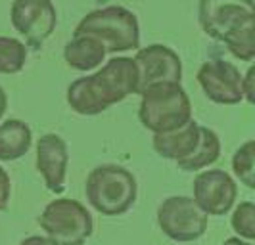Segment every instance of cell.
<instances>
[{"label":"cell","mask_w":255,"mask_h":245,"mask_svg":"<svg viewBox=\"0 0 255 245\" xmlns=\"http://www.w3.org/2000/svg\"><path fill=\"white\" fill-rule=\"evenodd\" d=\"M138 71L132 58H112L96 73L73 81L67 86L65 100L77 115H100L127 96L136 94Z\"/></svg>","instance_id":"obj_1"},{"label":"cell","mask_w":255,"mask_h":245,"mask_svg":"<svg viewBox=\"0 0 255 245\" xmlns=\"http://www.w3.org/2000/svg\"><path fill=\"white\" fill-rule=\"evenodd\" d=\"M198 23L207 37L223 42L242 60L255 58V4L254 0H200Z\"/></svg>","instance_id":"obj_2"},{"label":"cell","mask_w":255,"mask_h":245,"mask_svg":"<svg viewBox=\"0 0 255 245\" xmlns=\"http://www.w3.org/2000/svg\"><path fill=\"white\" fill-rule=\"evenodd\" d=\"M85 195L90 207L100 215L119 217L134 205L138 184L128 168L106 163L90 170L85 182Z\"/></svg>","instance_id":"obj_3"},{"label":"cell","mask_w":255,"mask_h":245,"mask_svg":"<svg viewBox=\"0 0 255 245\" xmlns=\"http://www.w3.org/2000/svg\"><path fill=\"white\" fill-rule=\"evenodd\" d=\"M73 35L94 37L102 42L108 54L140 48V25L136 13L117 4L89 12L79 21Z\"/></svg>","instance_id":"obj_4"},{"label":"cell","mask_w":255,"mask_h":245,"mask_svg":"<svg viewBox=\"0 0 255 245\" xmlns=\"http://www.w3.org/2000/svg\"><path fill=\"white\" fill-rule=\"evenodd\" d=\"M138 119L150 132H169L192 119V103L180 82H157L140 92Z\"/></svg>","instance_id":"obj_5"},{"label":"cell","mask_w":255,"mask_h":245,"mask_svg":"<svg viewBox=\"0 0 255 245\" xmlns=\"http://www.w3.org/2000/svg\"><path fill=\"white\" fill-rule=\"evenodd\" d=\"M38 224L56 245H83L94 230L89 209L77 199L67 197L54 199L44 207Z\"/></svg>","instance_id":"obj_6"},{"label":"cell","mask_w":255,"mask_h":245,"mask_svg":"<svg viewBox=\"0 0 255 245\" xmlns=\"http://www.w3.org/2000/svg\"><path fill=\"white\" fill-rule=\"evenodd\" d=\"M207 215L188 195H171L157 207V224L169 240L188 244L207 232Z\"/></svg>","instance_id":"obj_7"},{"label":"cell","mask_w":255,"mask_h":245,"mask_svg":"<svg viewBox=\"0 0 255 245\" xmlns=\"http://www.w3.org/2000/svg\"><path fill=\"white\" fill-rule=\"evenodd\" d=\"M10 21L29 48L40 50L56 31L58 12L52 0H13Z\"/></svg>","instance_id":"obj_8"},{"label":"cell","mask_w":255,"mask_h":245,"mask_svg":"<svg viewBox=\"0 0 255 245\" xmlns=\"http://www.w3.org/2000/svg\"><path fill=\"white\" fill-rule=\"evenodd\" d=\"M194 201L209 217H223L227 215L236 203L238 186L229 172L221 168H207L198 172L192 184Z\"/></svg>","instance_id":"obj_9"},{"label":"cell","mask_w":255,"mask_h":245,"mask_svg":"<svg viewBox=\"0 0 255 245\" xmlns=\"http://www.w3.org/2000/svg\"><path fill=\"white\" fill-rule=\"evenodd\" d=\"M132 60L138 71L136 94L157 82H180L182 79V62L179 54L165 44H150L146 48H138Z\"/></svg>","instance_id":"obj_10"},{"label":"cell","mask_w":255,"mask_h":245,"mask_svg":"<svg viewBox=\"0 0 255 245\" xmlns=\"http://www.w3.org/2000/svg\"><path fill=\"white\" fill-rule=\"evenodd\" d=\"M198 82L204 94L221 105H236L244 100L242 73L225 60H209L198 69Z\"/></svg>","instance_id":"obj_11"},{"label":"cell","mask_w":255,"mask_h":245,"mask_svg":"<svg viewBox=\"0 0 255 245\" xmlns=\"http://www.w3.org/2000/svg\"><path fill=\"white\" fill-rule=\"evenodd\" d=\"M37 170L42 176L44 186L52 194H62L65 190V174L69 163V150L62 136L44 134L37 142Z\"/></svg>","instance_id":"obj_12"},{"label":"cell","mask_w":255,"mask_h":245,"mask_svg":"<svg viewBox=\"0 0 255 245\" xmlns=\"http://www.w3.org/2000/svg\"><path fill=\"white\" fill-rule=\"evenodd\" d=\"M200 127H202L200 123L190 119L186 125H182L179 129L153 134L152 146L155 154L171 161H182L190 157L200 144Z\"/></svg>","instance_id":"obj_13"},{"label":"cell","mask_w":255,"mask_h":245,"mask_svg":"<svg viewBox=\"0 0 255 245\" xmlns=\"http://www.w3.org/2000/svg\"><path fill=\"white\" fill-rule=\"evenodd\" d=\"M106 48L100 40L89 35H73L64 46V60L75 71H92L106 60Z\"/></svg>","instance_id":"obj_14"},{"label":"cell","mask_w":255,"mask_h":245,"mask_svg":"<svg viewBox=\"0 0 255 245\" xmlns=\"http://www.w3.org/2000/svg\"><path fill=\"white\" fill-rule=\"evenodd\" d=\"M31 127L19 119L0 123V161H17L31 150Z\"/></svg>","instance_id":"obj_15"},{"label":"cell","mask_w":255,"mask_h":245,"mask_svg":"<svg viewBox=\"0 0 255 245\" xmlns=\"http://www.w3.org/2000/svg\"><path fill=\"white\" fill-rule=\"evenodd\" d=\"M221 157V140L217 132L209 127H200V144L194 150V154L182 161H177V167L186 172H198L202 168L213 165Z\"/></svg>","instance_id":"obj_16"},{"label":"cell","mask_w":255,"mask_h":245,"mask_svg":"<svg viewBox=\"0 0 255 245\" xmlns=\"http://www.w3.org/2000/svg\"><path fill=\"white\" fill-rule=\"evenodd\" d=\"M27 64V46L13 37H0V75H15Z\"/></svg>","instance_id":"obj_17"},{"label":"cell","mask_w":255,"mask_h":245,"mask_svg":"<svg viewBox=\"0 0 255 245\" xmlns=\"http://www.w3.org/2000/svg\"><path fill=\"white\" fill-rule=\"evenodd\" d=\"M232 170L250 190L255 188V140L242 144L232 155Z\"/></svg>","instance_id":"obj_18"},{"label":"cell","mask_w":255,"mask_h":245,"mask_svg":"<svg viewBox=\"0 0 255 245\" xmlns=\"http://www.w3.org/2000/svg\"><path fill=\"white\" fill-rule=\"evenodd\" d=\"M232 230L238 234V238L254 242L255 240V203L254 201H242L232 213Z\"/></svg>","instance_id":"obj_19"},{"label":"cell","mask_w":255,"mask_h":245,"mask_svg":"<svg viewBox=\"0 0 255 245\" xmlns=\"http://www.w3.org/2000/svg\"><path fill=\"white\" fill-rule=\"evenodd\" d=\"M10 195H12V182H10V174L0 167V211H6V209H8Z\"/></svg>","instance_id":"obj_20"},{"label":"cell","mask_w":255,"mask_h":245,"mask_svg":"<svg viewBox=\"0 0 255 245\" xmlns=\"http://www.w3.org/2000/svg\"><path fill=\"white\" fill-rule=\"evenodd\" d=\"M244 100L248 103H255V67H250L248 73L242 75Z\"/></svg>","instance_id":"obj_21"},{"label":"cell","mask_w":255,"mask_h":245,"mask_svg":"<svg viewBox=\"0 0 255 245\" xmlns=\"http://www.w3.org/2000/svg\"><path fill=\"white\" fill-rule=\"evenodd\" d=\"M19 245H56L48 236H29Z\"/></svg>","instance_id":"obj_22"},{"label":"cell","mask_w":255,"mask_h":245,"mask_svg":"<svg viewBox=\"0 0 255 245\" xmlns=\"http://www.w3.org/2000/svg\"><path fill=\"white\" fill-rule=\"evenodd\" d=\"M6 109H8V96H6V90L0 86V119L4 117Z\"/></svg>","instance_id":"obj_23"},{"label":"cell","mask_w":255,"mask_h":245,"mask_svg":"<svg viewBox=\"0 0 255 245\" xmlns=\"http://www.w3.org/2000/svg\"><path fill=\"white\" fill-rule=\"evenodd\" d=\"M223 245H254V242H248V240H242V238H229Z\"/></svg>","instance_id":"obj_24"}]
</instances>
